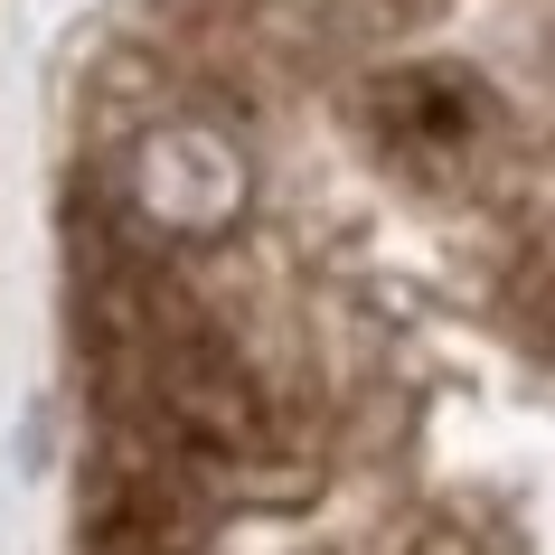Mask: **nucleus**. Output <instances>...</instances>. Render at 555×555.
I'll list each match as a JSON object with an SVG mask.
<instances>
[{
	"instance_id": "f257e3e1",
	"label": "nucleus",
	"mask_w": 555,
	"mask_h": 555,
	"mask_svg": "<svg viewBox=\"0 0 555 555\" xmlns=\"http://www.w3.org/2000/svg\"><path fill=\"white\" fill-rule=\"evenodd\" d=\"M132 198H142V217L160 235L198 245V235H227L235 227V207H245V160H235V142H217L207 122H170V132H151V142H142Z\"/></svg>"
},
{
	"instance_id": "f03ea898",
	"label": "nucleus",
	"mask_w": 555,
	"mask_h": 555,
	"mask_svg": "<svg viewBox=\"0 0 555 555\" xmlns=\"http://www.w3.org/2000/svg\"><path fill=\"white\" fill-rule=\"evenodd\" d=\"M490 94L470 86V76H452V66H424V76H396L377 104V142L405 160V170L442 179V170H470L480 160V142H490Z\"/></svg>"
}]
</instances>
